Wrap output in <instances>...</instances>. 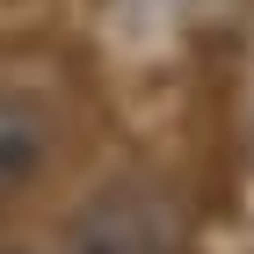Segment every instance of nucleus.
Wrapping results in <instances>:
<instances>
[{"mask_svg": "<svg viewBox=\"0 0 254 254\" xmlns=\"http://www.w3.org/2000/svg\"><path fill=\"white\" fill-rule=\"evenodd\" d=\"M160 247H167V218L131 189H109L73 225V254H160Z\"/></svg>", "mask_w": 254, "mask_h": 254, "instance_id": "obj_2", "label": "nucleus"}, {"mask_svg": "<svg viewBox=\"0 0 254 254\" xmlns=\"http://www.w3.org/2000/svg\"><path fill=\"white\" fill-rule=\"evenodd\" d=\"M59 153V109L37 87H0V203L22 196Z\"/></svg>", "mask_w": 254, "mask_h": 254, "instance_id": "obj_1", "label": "nucleus"}]
</instances>
